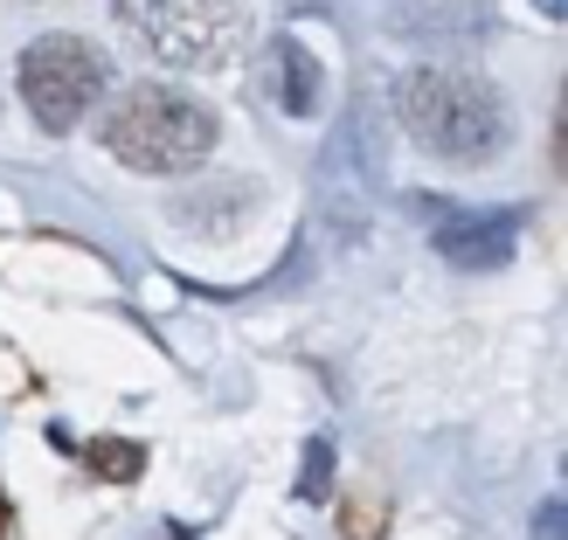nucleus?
Wrapping results in <instances>:
<instances>
[{"label": "nucleus", "mask_w": 568, "mask_h": 540, "mask_svg": "<svg viewBox=\"0 0 568 540\" xmlns=\"http://www.w3.org/2000/svg\"><path fill=\"white\" fill-rule=\"evenodd\" d=\"M14 83L42 132H77L111 91V55L91 35H36L14 63Z\"/></svg>", "instance_id": "obj_4"}, {"label": "nucleus", "mask_w": 568, "mask_h": 540, "mask_svg": "<svg viewBox=\"0 0 568 540\" xmlns=\"http://www.w3.org/2000/svg\"><path fill=\"white\" fill-rule=\"evenodd\" d=\"M534 8H541L548 21H561V14H568V0H534Z\"/></svg>", "instance_id": "obj_9"}, {"label": "nucleus", "mask_w": 568, "mask_h": 540, "mask_svg": "<svg viewBox=\"0 0 568 540\" xmlns=\"http://www.w3.org/2000/svg\"><path fill=\"white\" fill-rule=\"evenodd\" d=\"M568 520H561V499H541V513H534V540H561Z\"/></svg>", "instance_id": "obj_8"}, {"label": "nucleus", "mask_w": 568, "mask_h": 540, "mask_svg": "<svg viewBox=\"0 0 568 540\" xmlns=\"http://www.w3.org/2000/svg\"><path fill=\"white\" fill-rule=\"evenodd\" d=\"M527 208H450V222H437L430 243L450 271H499L520 249Z\"/></svg>", "instance_id": "obj_5"}, {"label": "nucleus", "mask_w": 568, "mask_h": 540, "mask_svg": "<svg viewBox=\"0 0 568 540\" xmlns=\"http://www.w3.org/2000/svg\"><path fill=\"white\" fill-rule=\"evenodd\" d=\"M111 14L146 55H160V63H174L187 77H215V70L243 63L250 35H257L250 0H111Z\"/></svg>", "instance_id": "obj_3"}, {"label": "nucleus", "mask_w": 568, "mask_h": 540, "mask_svg": "<svg viewBox=\"0 0 568 540\" xmlns=\"http://www.w3.org/2000/svg\"><path fill=\"white\" fill-rule=\"evenodd\" d=\"M215 111L174 83H125L119 104L104 111V153L132 174H194L215 153Z\"/></svg>", "instance_id": "obj_2"}, {"label": "nucleus", "mask_w": 568, "mask_h": 540, "mask_svg": "<svg viewBox=\"0 0 568 540\" xmlns=\"http://www.w3.org/2000/svg\"><path fill=\"white\" fill-rule=\"evenodd\" d=\"M326 478H333V444H326V437H312V450H305V478H298V499H326Z\"/></svg>", "instance_id": "obj_7"}, {"label": "nucleus", "mask_w": 568, "mask_h": 540, "mask_svg": "<svg viewBox=\"0 0 568 540\" xmlns=\"http://www.w3.org/2000/svg\"><path fill=\"white\" fill-rule=\"evenodd\" d=\"M395 119L423 153L458 160V166H486L514 139L506 98L478 70H458V63H416L395 77Z\"/></svg>", "instance_id": "obj_1"}, {"label": "nucleus", "mask_w": 568, "mask_h": 540, "mask_svg": "<svg viewBox=\"0 0 568 540\" xmlns=\"http://www.w3.org/2000/svg\"><path fill=\"white\" fill-rule=\"evenodd\" d=\"M264 98L284 111V119H312L326 104V70L298 35H277L264 49Z\"/></svg>", "instance_id": "obj_6"}]
</instances>
